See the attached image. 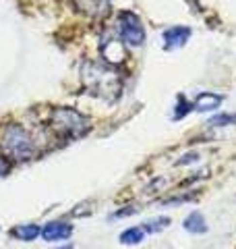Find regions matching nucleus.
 I'll list each match as a JSON object with an SVG mask.
<instances>
[{
	"label": "nucleus",
	"instance_id": "nucleus-1",
	"mask_svg": "<svg viewBox=\"0 0 236 249\" xmlns=\"http://www.w3.org/2000/svg\"><path fill=\"white\" fill-rule=\"evenodd\" d=\"M83 83L91 93L101 98H116L122 88V77L118 75L114 65H101V62H85L83 65Z\"/></svg>",
	"mask_w": 236,
	"mask_h": 249
},
{
	"label": "nucleus",
	"instance_id": "nucleus-2",
	"mask_svg": "<svg viewBox=\"0 0 236 249\" xmlns=\"http://www.w3.org/2000/svg\"><path fill=\"white\" fill-rule=\"evenodd\" d=\"M50 127L54 133L65 139H79L91 129V123L87 116L75 110V108L62 106L54 108L50 112Z\"/></svg>",
	"mask_w": 236,
	"mask_h": 249
},
{
	"label": "nucleus",
	"instance_id": "nucleus-3",
	"mask_svg": "<svg viewBox=\"0 0 236 249\" xmlns=\"http://www.w3.org/2000/svg\"><path fill=\"white\" fill-rule=\"evenodd\" d=\"M0 147L2 152L9 156V158L23 162L34 158L35 154V142L34 137L29 135V131L21 124H6L2 129V135H0Z\"/></svg>",
	"mask_w": 236,
	"mask_h": 249
},
{
	"label": "nucleus",
	"instance_id": "nucleus-4",
	"mask_svg": "<svg viewBox=\"0 0 236 249\" xmlns=\"http://www.w3.org/2000/svg\"><path fill=\"white\" fill-rule=\"evenodd\" d=\"M118 36H120V42L137 48L145 42V27L141 23V17L135 15L133 11H122L118 15V23H116Z\"/></svg>",
	"mask_w": 236,
	"mask_h": 249
},
{
	"label": "nucleus",
	"instance_id": "nucleus-5",
	"mask_svg": "<svg viewBox=\"0 0 236 249\" xmlns=\"http://www.w3.org/2000/svg\"><path fill=\"white\" fill-rule=\"evenodd\" d=\"M73 235V224H68L65 220H52L42 229V239L48 243H60L67 241Z\"/></svg>",
	"mask_w": 236,
	"mask_h": 249
},
{
	"label": "nucleus",
	"instance_id": "nucleus-6",
	"mask_svg": "<svg viewBox=\"0 0 236 249\" xmlns=\"http://www.w3.org/2000/svg\"><path fill=\"white\" fill-rule=\"evenodd\" d=\"M191 27L186 25H174L164 31V46H166V50H174V48H180V46H185L188 42V37H191Z\"/></svg>",
	"mask_w": 236,
	"mask_h": 249
},
{
	"label": "nucleus",
	"instance_id": "nucleus-7",
	"mask_svg": "<svg viewBox=\"0 0 236 249\" xmlns=\"http://www.w3.org/2000/svg\"><path fill=\"white\" fill-rule=\"evenodd\" d=\"M224 102V96L222 93H214V91H203L195 98L193 102V110L197 112H211V110H218Z\"/></svg>",
	"mask_w": 236,
	"mask_h": 249
},
{
	"label": "nucleus",
	"instance_id": "nucleus-8",
	"mask_svg": "<svg viewBox=\"0 0 236 249\" xmlns=\"http://www.w3.org/2000/svg\"><path fill=\"white\" fill-rule=\"evenodd\" d=\"M183 227H185V231L193 232V235H203V232H207V222H205V218H203L201 212H191L185 218Z\"/></svg>",
	"mask_w": 236,
	"mask_h": 249
},
{
	"label": "nucleus",
	"instance_id": "nucleus-9",
	"mask_svg": "<svg viewBox=\"0 0 236 249\" xmlns=\"http://www.w3.org/2000/svg\"><path fill=\"white\" fill-rule=\"evenodd\" d=\"M11 235L19 241H34L42 235V227H37V224H17L11 231Z\"/></svg>",
	"mask_w": 236,
	"mask_h": 249
},
{
	"label": "nucleus",
	"instance_id": "nucleus-10",
	"mask_svg": "<svg viewBox=\"0 0 236 249\" xmlns=\"http://www.w3.org/2000/svg\"><path fill=\"white\" fill-rule=\"evenodd\" d=\"M104 56L110 65H116L120 62L122 58H127V50H124V44L122 42H108V50L104 48Z\"/></svg>",
	"mask_w": 236,
	"mask_h": 249
},
{
	"label": "nucleus",
	"instance_id": "nucleus-11",
	"mask_svg": "<svg viewBox=\"0 0 236 249\" xmlns=\"http://www.w3.org/2000/svg\"><path fill=\"white\" fill-rule=\"evenodd\" d=\"M118 239H120L122 245H139L141 241L145 239V229L143 227H131L127 231H122Z\"/></svg>",
	"mask_w": 236,
	"mask_h": 249
},
{
	"label": "nucleus",
	"instance_id": "nucleus-12",
	"mask_svg": "<svg viewBox=\"0 0 236 249\" xmlns=\"http://www.w3.org/2000/svg\"><path fill=\"white\" fill-rule=\"evenodd\" d=\"M168 224H170V218L168 216H160V218H155V220L145 222L143 229H145V232H160V231L166 229Z\"/></svg>",
	"mask_w": 236,
	"mask_h": 249
},
{
	"label": "nucleus",
	"instance_id": "nucleus-13",
	"mask_svg": "<svg viewBox=\"0 0 236 249\" xmlns=\"http://www.w3.org/2000/svg\"><path fill=\"white\" fill-rule=\"evenodd\" d=\"M211 127H228V124H236V114H218L209 121Z\"/></svg>",
	"mask_w": 236,
	"mask_h": 249
},
{
	"label": "nucleus",
	"instance_id": "nucleus-14",
	"mask_svg": "<svg viewBox=\"0 0 236 249\" xmlns=\"http://www.w3.org/2000/svg\"><path fill=\"white\" fill-rule=\"evenodd\" d=\"M191 110H193V104H191V102H186V100L180 96V98H178V104H176V110H174V119H176V121H178V119H183V116L188 114Z\"/></svg>",
	"mask_w": 236,
	"mask_h": 249
},
{
	"label": "nucleus",
	"instance_id": "nucleus-15",
	"mask_svg": "<svg viewBox=\"0 0 236 249\" xmlns=\"http://www.w3.org/2000/svg\"><path fill=\"white\" fill-rule=\"evenodd\" d=\"M9 170H11V162H9V156H6V154L2 152V147H0V177L9 175Z\"/></svg>",
	"mask_w": 236,
	"mask_h": 249
},
{
	"label": "nucleus",
	"instance_id": "nucleus-16",
	"mask_svg": "<svg viewBox=\"0 0 236 249\" xmlns=\"http://www.w3.org/2000/svg\"><path fill=\"white\" fill-rule=\"evenodd\" d=\"M62 249H70V245H67V247H62Z\"/></svg>",
	"mask_w": 236,
	"mask_h": 249
}]
</instances>
